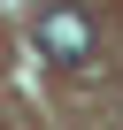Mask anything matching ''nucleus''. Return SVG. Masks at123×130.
I'll return each mask as SVG.
<instances>
[{
    "mask_svg": "<svg viewBox=\"0 0 123 130\" xmlns=\"http://www.w3.org/2000/svg\"><path fill=\"white\" fill-rule=\"evenodd\" d=\"M39 54L46 61H92V15L77 0H54L39 15Z\"/></svg>",
    "mask_w": 123,
    "mask_h": 130,
    "instance_id": "f257e3e1",
    "label": "nucleus"
}]
</instances>
